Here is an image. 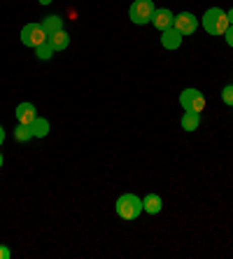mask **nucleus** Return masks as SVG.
<instances>
[{
  "instance_id": "f257e3e1",
  "label": "nucleus",
  "mask_w": 233,
  "mask_h": 259,
  "mask_svg": "<svg viewBox=\"0 0 233 259\" xmlns=\"http://www.w3.org/2000/svg\"><path fill=\"white\" fill-rule=\"evenodd\" d=\"M228 17L224 10H219V7H210L208 12L203 14V28L208 30L210 35H224L228 30Z\"/></svg>"
},
{
  "instance_id": "f03ea898",
  "label": "nucleus",
  "mask_w": 233,
  "mask_h": 259,
  "mask_svg": "<svg viewBox=\"0 0 233 259\" xmlns=\"http://www.w3.org/2000/svg\"><path fill=\"white\" fill-rule=\"evenodd\" d=\"M143 212V199H137L135 194H124L117 199V215L121 220H135L137 215Z\"/></svg>"
},
{
  "instance_id": "7ed1b4c3",
  "label": "nucleus",
  "mask_w": 233,
  "mask_h": 259,
  "mask_svg": "<svg viewBox=\"0 0 233 259\" xmlns=\"http://www.w3.org/2000/svg\"><path fill=\"white\" fill-rule=\"evenodd\" d=\"M154 3L152 0H135L131 5V10H128V17H131V21L135 26H145L150 24L152 17H154Z\"/></svg>"
},
{
  "instance_id": "20e7f679",
  "label": "nucleus",
  "mask_w": 233,
  "mask_h": 259,
  "mask_svg": "<svg viewBox=\"0 0 233 259\" xmlns=\"http://www.w3.org/2000/svg\"><path fill=\"white\" fill-rule=\"evenodd\" d=\"M49 37L47 33H44V28H42V24H26L24 28H21V42L26 45V47H40L42 42H47Z\"/></svg>"
},
{
  "instance_id": "39448f33",
  "label": "nucleus",
  "mask_w": 233,
  "mask_h": 259,
  "mask_svg": "<svg viewBox=\"0 0 233 259\" xmlns=\"http://www.w3.org/2000/svg\"><path fill=\"white\" fill-rule=\"evenodd\" d=\"M179 105L184 108V112H203L205 96L198 89H184L179 94Z\"/></svg>"
},
{
  "instance_id": "423d86ee",
  "label": "nucleus",
  "mask_w": 233,
  "mask_h": 259,
  "mask_svg": "<svg viewBox=\"0 0 233 259\" xmlns=\"http://www.w3.org/2000/svg\"><path fill=\"white\" fill-rule=\"evenodd\" d=\"M173 26L182 33V35H192L194 30L198 28V19L194 17L192 12H182V14H177V17L173 19Z\"/></svg>"
},
{
  "instance_id": "0eeeda50",
  "label": "nucleus",
  "mask_w": 233,
  "mask_h": 259,
  "mask_svg": "<svg viewBox=\"0 0 233 259\" xmlns=\"http://www.w3.org/2000/svg\"><path fill=\"white\" fill-rule=\"evenodd\" d=\"M182 33H179L175 26H168L166 30H161V45L166 49H177L179 45H182Z\"/></svg>"
},
{
  "instance_id": "6e6552de",
  "label": "nucleus",
  "mask_w": 233,
  "mask_h": 259,
  "mask_svg": "<svg viewBox=\"0 0 233 259\" xmlns=\"http://www.w3.org/2000/svg\"><path fill=\"white\" fill-rule=\"evenodd\" d=\"M35 105L33 103H19L17 105V119H19V124H33L35 121Z\"/></svg>"
},
{
  "instance_id": "1a4fd4ad",
  "label": "nucleus",
  "mask_w": 233,
  "mask_h": 259,
  "mask_svg": "<svg viewBox=\"0 0 233 259\" xmlns=\"http://www.w3.org/2000/svg\"><path fill=\"white\" fill-rule=\"evenodd\" d=\"M173 12L170 10H154V17H152V24H154V28L159 30H166L168 26H173Z\"/></svg>"
},
{
  "instance_id": "9d476101",
  "label": "nucleus",
  "mask_w": 233,
  "mask_h": 259,
  "mask_svg": "<svg viewBox=\"0 0 233 259\" xmlns=\"http://www.w3.org/2000/svg\"><path fill=\"white\" fill-rule=\"evenodd\" d=\"M161 208H163V201H161V196H156V194H150V196L143 199V210L150 212V215L161 212Z\"/></svg>"
},
{
  "instance_id": "9b49d317",
  "label": "nucleus",
  "mask_w": 233,
  "mask_h": 259,
  "mask_svg": "<svg viewBox=\"0 0 233 259\" xmlns=\"http://www.w3.org/2000/svg\"><path fill=\"white\" fill-rule=\"evenodd\" d=\"M42 28H44V33L49 35H54V33H59V30H63V19L56 17V14H52V17H47L44 21H42Z\"/></svg>"
},
{
  "instance_id": "f8f14e48",
  "label": "nucleus",
  "mask_w": 233,
  "mask_h": 259,
  "mask_svg": "<svg viewBox=\"0 0 233 259\" xmlns=\"http://www.w3.org/2000/svg\"><path fill=\"white\" fill-rule=\"evenodd\" d=\"M49 42H52L54 52H61V49H66L68 45H70V35H68L66 30H59L54 35H49Z\"/></svg>"
},
{
  "instance_id": "ddd939ff",
  "label": "nucleus",
  "mask_w": 233,
  "mask_h": 259,
  "mask_svg": "<svg viewBox=\"0 0 233 259\" xmlns=\"http://www.w3.org/2000/svg\"><path fill=\"white\" fill-rule=\"evenodd\" d=\"M30 133H33V138H44L49 133V121L42 119V117H35V121L30 124Z\"/></svg>"
},
{
  "instance_id": "4468645a",
  "label": "nucleus",
  "mask_w": 233,
  "mask_h": 259,
  "mask_svg": "<svg viewBox=\"0 0 233 259\" xmlns=\"http://www.w3.org/2000/svg\"><path fill=\"white\" fill-rule=\"evenodd\" d=\"M198 124H201V112H184V117H182V128L184 131H196Z\"/></svg>"
},
{
  "instance_id": "2eb2a0df",
  "label": "nucleus",
  "mask_w": 233,
  "mask_h": 259,
  "mask_svg": "<svg viewBox=\"0 0 233 259\" xmlns=\"http://www.w3.org/2000/svg\"><path fill=\"white\" fill-rule=\"evenodd\" d=\"M52 54H54V47H52V42H49V40H47V42H42L40 47H35V56L40 61H49V59H52Z\"/></svg>"
},
{
  "instance_id": "dca6fc26",
  "label": "nucleus",
  "mask_w": 233,
  "mask_h": 259,
  "mask_svg": "<svg viewBox=\"0 0 233 259\" xmlns=\"http://www.w3.org/2000/svg\"><path fill=\"white\" fill-rule=\"evenodd\" d=\"M14 138H17L19 143H26V140L33 138V133H30V126H28V124H19V126L14 128Z\"/></svg>"
},
{
  "instance_id": "f3484780",
  "label": "nucleus",
  "mask_w": 233,
  "mask_h": 259,
  "mask_svg": "<svg viewBox=\"0 0 233 259\" xmlns=\"http://www.w3.org/2000/svg\"><path fill=\"white\" fill-rule=\"evenodd\" d=\"M221 101L233 108V84H228V87H224V89H221Z\"/></svg>"
},
{
  "instance_id": "a211bd4d",
  "label": "nucleus",
  "mask_w": 233,
  "mask_h": 259,
  "mask_svg": "<svg viewBox=\"0 0 233 259\" xmlns=\"http://www.w3.org/2000/svg\"><path fill=\"white\" fill-rule=\"evenodd\" d=\"M224 37H226L228 47H233V26H228V30H226V33H224Z\"/></svg>"
},
{
  "instance_id": "6ab92c4d",
  "label": "nucleus",
  "mask_w": 233,
  "mask_h": 259,
  "mask_svg": "<svg viewBox=\"0 0 233 259\" xmlns=\"http://www.w3.org/2000/svg\"><path fill=\"white\" fill-rule=\"evenodd\" d=\"M10 254H12V252H10L5 245H0V259H10Z\"/></svg>"
},
{
  "instance_id": "aec40b11",
  "label": "nucleus",
  "mask_w": 233,
  "mask_h": 259,
  "mask_svg": "<svg viewBox=\"0 0 233 259\" xmlns=\"http://www.w3.org/2000/svg\"><path fill=\"white\" fill-rule=\"evenodd\" d=\"M3 143H5V128L0 126V145H3Z\"/></svg>"
},
{
  "instance_id": "412c9836",
  "label": "nucleus",
  "mask_w": 233,
  "mask_h": 259,
  "mask_svg": "<svg viewBox=\"0 0 233 259\" xmlns=\"http://www.w3.org/2000/svg\"><path fill=\"white\" fill-rule=\"evenodd\" d=\"M226 17H228V24L233 26V10H228V14H226Z\"/></svg>"
},
{
  "instance_id": "4be33fe9",
  "label": "nucleus",
  "mask_w": 233,
  "mask_h": 259,
  "mask_svg": "<svg viewBox=\"0 0 233 259\" xmlns=\"http://www.w3.org/2000/svg\"><path fill=\"white\" fill-rule=\"evenodd\" d=\"M37 3H40V5H49V3H52V0H37Z\"/></svg>"
},
{
  "instance_id": "5701e85b",
  "label": "nucleus",
  "mask_w": 233,
  "mask_h": 259,
  "mask_svg": "<svg viewBox=\"0 0 233 259\" xmlns=\"http://www.w3.org/2000/svg\"><path fill=\"white\" fill-rule=\"evenodd\" d=\"M3 163H5V159H3V154H0V168H3Z\"/></svg>"
}]
</instances>
